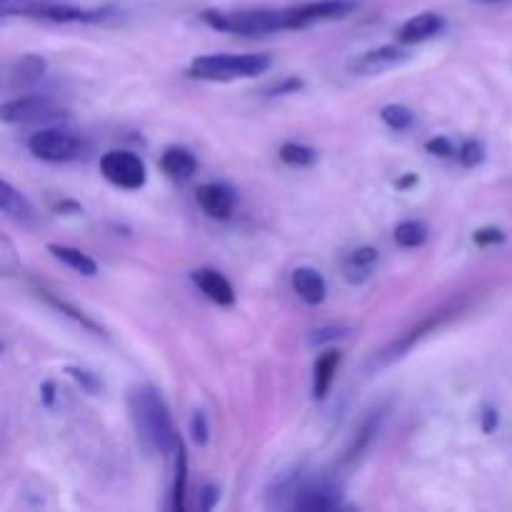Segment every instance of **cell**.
Wrapping results in <instances>:
<instances>
[{"label":"cell","instance_id":"cell-34","mask_svg":"<svg viewBox=\"0 0 512 512\" xmlns=\"http://www.w3.org/2000/svg\"><path fill=\"white\" fill-rule=\"evenodd\" d=\"M53 390H55V385H53V383H45V385H43V398H45V405L53 403Z\"/></svg>","mask_w":512,"mask_h":512},{"label":"cell","instance_id":"cell-10","mask_svg":"<svg viewBox=\"0 0 512 512\" xmlns=\"http://www.w3.org/2000/svg\"><path fill=\"white\" fill-rule=\"evenodd\" d=\"M190 280H193V283L198 285L200 293H203L208 300H213V303H218V305H233L235 303L233 285H230V280L225 278L223 273H218V270L198 268L190 273Z\"/></svg>","mask_w":512,"mask_h":512},{"label":"cell","instance_id":"cell-13","mask_svg":"<svg viewBox=\"0 0 512 512\" xmlns=\"http://www.w3.org/2000/svg\"><path fill=\"white\" fill-rule=\"evenodd\" d=\"M198 205L215 220H225L233 215L235 198L225 185L220 183H208L198 188Z\"/></svg>","mask_w":512,"mask_h":512},{"label":"cell","instance_id":"cell-23","mask_svg":"<svg viewBox=\"0 0 512 512\" xmlns=\"http://www.w3.org/2000/svg\"><path fill=\"white\" fill-rule=\"evenodd\" d=\"M380 118L385 120L388 128L398 130V133H403V130H408L410 125L415 123V113L408 105H385V108L380 110Z\"/></svg>","mask_w":512,"mask_h":512},{"label":"cell","instance_id":"cell-11","mask_svg":"<svg viewBox=\"0 0 512 512\" xmlns=\"http://www.w3.org/2000/svg\"><path fill=\"white\" fill-rule=\"evenodd\" d=\"M445 20L438 13H420L415 18H410L403 28L398 30V43L400 45H415L423 43V40L435 38L438 33H443Z\"/></svg>","mask_w":512,"mask_h":512},{"label":"cell","instance_id":"cell-27","mask_svg":"<svg viewBox=\"0 0 512 512\" xmlns=\"http://www.w3.org/2000/svg\"><path fill=\"white\" fill-rule=\"evenodd\" d=\"M48 303H50V305H53V308H58V310H60V313L70 315V318H73V320H78V323H80V325H85V328L95 330V333H98V335H100V328H98V325H95V323H93V320H90V318H85V315H83V313H80V310L70 308V305H68V303H63V300H58V298H50V295H48Z\"/></svg>","mask_w":512,"mask_h":512},{"label":"cell","instance_id":"cell-1","mask_svg":"<svg viewBox=\"0 0 512 512\" xmlns=\"http://www.w3.org/2000/svg\"><path fill=\"white\" fill-rule=\"evenodd\" d=\"M128 410L135 435L145 450L173 455L183 448L180 435L175 433L173 418H170L158 390L150 388V385H133L128 390Z\"/></svg>","mask_w":512,"mask_h":512},{"label":"cell","instance_id":"cell-7","mask_svg":"<svg viewBox=\"0 0 512 512\" xmlns=\"http://www.w3.org/2000/svg\"><path fill=\"white\" fill-rule=\"evenodd\" d=\"M355 8H358V0H313V3L295 5V8H288L290 30L308 28V25L320 23V20L345 18Z\"/></svg>","mask_w":512,"mask_h":512},{"label":"cell","instance_id":"cell-20","mask_svg":"<svg viewBox=\"0 0 512 512\" xmlns=\"http://www.w3.org/2000/svg\"><path fill=\"white\" fill-rule=\"evenodd\" d=\"M443 320H445V315H433V318H428V320H425V323H420L418 328L410 330V335H405V338L398 340V343H395L393 348L385 350V353H388V358H398V355H405V350L413 348V345L418 343L420 338H425V335H428L430 330L438 328V325L443 323Z\"/></svg>","mask_w":512,"mask_h":512},{"label":"cell","instance_id":"cell-15","mask_svg":"<svg viewBox=\"0 0 512 512\" xmlns=\"http://www.w3.org/2000/svg\"><path fill=\"white\" fill-rule=\"evenodd\" d=\"M48 253L53 255L55 260H60V263H63V265H68L70 270H75V273L85 275V278H93V275H98V265H95V260L88 258V255H85L83 250L70 248V245L50 243L48 245Z\"/></svg>","mask_w":512,"mask_h":512},{"label":"cell","instance_id":"cell-9","mask_svg":"<svg viewBox=\"0 0 512 512\" xmlns=\"http://www.w3.org/2000/svg\"><path fill=\"white\" fill-rule=\"evenodd\" d=\"M45 68H48V65H45V58H40V55H23V58L10 63L5 85H8V90H15V93H25V90H30L40 78H43Z\"/></svg>","mask_w":512,"mask_h":512},{"label":"cell","instance_id":"cell-30","mask_svg":"<svg viewBox=\"0 0 512 512\" xmlns=\"http://www.w3.org/2000/svg\"><path fill=\"white\" fill-rule=\"evenodd\" d=\"M68 375L70 378H75L78 380L80 385H83L85 390H90V393H95V390H98V380L93 378V375L88 373V370H78V368H68Z\"/></svg>","mask_w":512,"mask_h":512},{"label":"cell","instance_id":"cell-25","mask_svg":"<svg viewBox=\"0 0 512 512\" xmlns=\"http://www.w3.org/2000/svg\"><path fill=\"white\" fill-rule=\"evenodd\" d=\"M485 160V148L478 143V140H468V143L460 148V163L465 165V168H475V165H480Z\"/></svg>","mask_w":512,"mask_h":512},{"label":"cell","instance_id":"cell-26","mask_svg":"<svg viewBox=\"0 0 512 512\" xmlns=\"http://www.w3.org/2000/svg\"><path fill=\"white\" fill-rule=\"evenodd\" d=\"M190 435H193L195 445H208V438H210L208 418H205L200 410L193 415V420H190Z\"/></svg>","mask_w":512,"mask_h":512},{"label":"cell","instance_id":"cell-14","mask_svg":"<svg viewBox=\"0 0 512 512\" xmlns=\"http://www.w3.org/2000/svg\"><path fill=\"white\" fill-rule=\"evenodd\" d=\"M340 353L338 350H325L318 360H315V373H313V395L315 400H325L333 385L335 373H338Z\"/></svg>","mask_w":512,"mask_h":512},{"label":"cell","instance_id":"cell-16","mask_svg":"<svg viewBox=\"0 0 512 512\" xmlns=\"http://www.w3.org/2000/svg\"><path fill=\"white\" fill-rule=\"evenodd\" d=\"M0 208H3V213L8 215V218L18 220V223H30V220H33V208H30V203L8 183V180L0 183Z\"/></svg>","mask_w":512,"mask_h":512},{"label":"cell","instance_id":"cell-19","mask_svg":"<svg viewBox=\"0 0 512 512\" xmlns=\"http://www.w3.org/2000/svg\"><path fill=\"white\" fill-rule=\"evenodd\" d=\"M185 493H188V458H185V450L180 448L175 453V480H173V500H170V508L180 512L185 508Z\"/></svg>","mask_w":512,"mask_h":512},{"label":"cell","instance_id":"cell-12","mask_svg":"<svg viewBox=\"0 0 512 512\" xmlns=\"http://www.w3.org/2000/svg\"><path fill=\"white\" fill-rule=\"evenodd\" d=\"M290 285H293L295 295L300 300H305L308 305H320L328 295V283H325L323 275L315 268H295L290 275Z\"/></svg>","mask_w":512,"mask_h":512},{"label":"cell","instance_id":"cell-5","mask_svg":"<svg viewBox=\"0 0 512 512\" xmlns=\"http://www.w3.org/2000/svg\"><path fill=\"white\" fill-rule=\"evenodd\" d=\"M100 170H103V175L110 183L123 190H140L145 180H148L143 160L135 153H128V150H110V153H105L103 160H100Z\"/></svg>","mask_w":512,"mask_h":512},{"label":"cell","instance_id":"cell-21","mask_svg":"<svg viewBox=\"0 0 512 512\" xmlns=\"http://www.w3.org/2000/svg\"><path fill=\"white\" fill-rule=\"evenodd\" d=\"M425 240H428V228L423 223H418V220H405V223H400L395 228V243L400 248H418Z\"/></svg>","mask_w":512,"mask_h":512},{"label":"cell","instance_id":"cell-33","mask_svg":"<svg viewBox=\"0 0 512 512\" xmlns=\"http://www.w3.org/2000/svg\"><path fill=\"white\" fill-rule=\"evenodd\" d=\"M495 428H498V413H495L493 408H485L483 410V430L485 433H495Z\"/></svg>","mask_w":512,"mask_h":512},{"label":"cell","instance_id":"cell-6","mask_svg":"<svg viewBox=\"0 0 512 512\" xmlns=\"http://www.w3.org/2000/svg\"><path fill=\"white\" fill-rule=\"evenodd\" d=\"M63 115V110L45 95H23V98L8 100L0 108L3 123H45Z\"/></svg>","mask_w":512,"mask_h":512},{"label":"cell","instance_id":"cell-35","mask_svg":"<svg viewBox=\"0 0 512 512\" xmlns=\"http://www.w3.org/2000/svg\"><path fill=\"white\" fill-rule=\"evenodd\" d=\"M470 3H478V5H498V3H510V0H470Z\"/></svg>","mask_w":512,"mask_h":512},{"label":"cell","instance_id":"cell-4","mask_svg":"<svg viewBox=\"0 0 512 512\" xmlns=\"http://www.w3.org/2000/svg\"><path fill=\"white\" fill-rule=\"evenodd\" d=\"M28 150L40 160L48 163H65V160L78 158L83 143L73 133L60 128H40L28 138Z\"/></svg>","mask_w":512,"mask_h":512},{"label":"cell","instance_id":"cell-31","mask_svg":"<svg viewBox=\"0 0 512 512\" xmlns=\"http://www.w3.org/2000/svg\"><path fill=\"white\" fill-rule=\"evenodd\" d=\"M343 335V328H320V330H313V335H310V345H323L325 340H335Z\"/></svg>","mask_w":512,"mask_h":512},{"label":"cell","instance_id":"cell-28","mask_svg":"<svg viewBox=\"0 0 512 512\" xmlns=\"http://www.w3.org/2000/svg\"><path fill=\"white\" fill-rule=\"evenodd\" d=\"M475 245H480V248H488V245H498L505 240V233L500 228H483L475 233Z\"/></svg>","mask_w":512,"mask_h":512},{"label":"cell","instance_id":"cell-2","mask_svg":"<svg viewBox=\"0 0 512 512\" xmlns=\"http://www.w3.org/2000/svg\"><path fill=\"white\" fill-rule=\"evenodd\" d=\"M203 20L210 28L220 30V33H238V35H268L280 33V30H290L288 8L285 10H233V13H223V10H205Z\"/></svg>","mask_w":512,"mask_h":512},{"label":"cell","instance_id":"cell-8","mask_svg":"<svg viewBox=\"0 0 512 512\" xmlns=\"http://www.w3.org/2000/svg\"><path fill=\"white\" fill-rule=\"evenodd\" d=\"M410 58V53L400 45H385V48L368 50V53L360 55L353 63V70L360 75H378L385 70H393L398 65H403Z\"/></svg>","mask_w":512,"mask_h":512},{"label":"cell","instance_id":"cell-24","mask_svg":"<svg viewBox=\"0 0 512 512\" xmlns=\"http://www.w3.org/2000/svg\"><path fill=\"white\" fill-rule=\"evenodd\" d=\"M43 0H0V13L8 15H38Z\"/></svg>","mask_w":512,"mask_h":512},{"label":"cell","instance_id":"cell-36","mask_svg":"<svg viewBox=\"0 0 512 512\" xmlns=\"http://www.w3.org/2000/svg\"><path fill=\"white\" fill-rule=\"evenodd\" d=\"M413 183H415V175H408V178H405V180H400L398 188L405 190V188H408V185H413Z\"/></svg>","mask_w":512,"mask_h":512},{"label":"cell","instance_id":"cell-17","mask_svg":"<svg viewBox=\"0 0 512 512\" xmlns=\"http://www.w3.org/2000/svg\"><path fill=\"white\" fill-rule=\"evenodd\" d=\"M160 165H163V170L170 175V178H180V180L190 178V175L198 170V160H195L193 155H190L188 150H183V148H168V150H165Z\"/></svg>","mask_w":512,"mask_h":512},{"label":"cell","instance_id":"cell-29","mask_svg":"<svg viewBox=\"0 0 512 512\" xmlns=\"http://www.w3.org/2000/svg\"><path fill=\"white\" fill-rule=\"evenodd\" d=\"M425 150L433 155H438V158H450L453 155V145H450L448 138H433L425 143Z\"/></svg>","mask_w":512,"mask_h":512},{"label":"cell","instance_id":"cell-32","mask_svg":"<svg viewBox=\"0 0 512 512\" xmlns=\"http://www.w3.org/2000/svg\"><path fill=\"white\" fill-rule=\"evenodd\" d=\"M218 498H220V490L215 488V485H205L203 503H200V510H213L215 503H218Z\"/></svg>","mask_w":512,"mask_h":512},{"label":"cell","instance_id":"cell-3","mask_svg":"<svg viewBox=\"0 0 512 512\" xmlns=\"http://www.w3.org/2000/svg\"><path fill=\"white\" fill-rule=\"evenodd\" d=\"M268 55H203L190 65V75L200 80L258 78L270 68Z\"/></svg>","mask_w":512,"mask_h":512},{"label":"cell","instance_id":"cell-18","mask_svg":"<svg viewBox=\"0 0 512 512\" xmlns=\"http://www.w3.org/2000/svg\"><path fill=\"white\" fill-rule=\"evenodd\" d=\"M375 263H378V250L358 248L353 255H350L348 263H345V270H348L345 275H348L350 283H360V280L368 278Z\"/></svg>","mask_w":512,"mask_h":512},{"label":"cell","instance_id":"cell-22","mask_svg":"<svg viewBox=\"0 0 512 512\" xmlns=\"http://www.w3.org/2000/svg\"><path fill=\"white\" fill-rule=\"evenodd\" d=\"M280 160L285 165H290V168H308V165H313L318 160V153L313 148H308V145L285 143L280 148Z\"/></svg>","mask_w":512,"mask_h":512}]
</instances>
